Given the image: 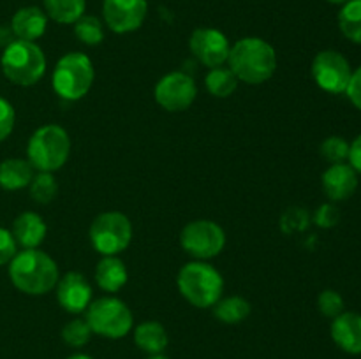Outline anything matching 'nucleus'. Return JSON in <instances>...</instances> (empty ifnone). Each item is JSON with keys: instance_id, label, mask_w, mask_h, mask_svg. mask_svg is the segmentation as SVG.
<instances>
[{"instance_id": "nucleus-1", "label": "nucleus", "mask_w": 361, "mask_h": 359, "mask_svg": "<svg viewBox=\"0 0 361 359\" xmlns=\"http://www.w3.org/2000/svg\"><path fill=\"white\" fill-rule=\"evenodd\" d=\"M228 63L238 81L261 84L270 80L277 70V53L264 39L243 37L229 49Z\"/></svg>"}, {"instance_id": "nucleus-2", "label": "nucleus", "mask_w": 361, "mask_h": 359, "mask_svg": "<svg viewBox=\"0 0 361 359\" xmlns=\"http://www.w3.org/2000/svg\"><path fill=\"white\" fill-rule=\"evenodd\" d=\"M9 278L18 291L30 296L48 294L59 282V266L39 248H23L9 263Z\"/></svg>"}, {"instance_id": "nucleus-3", "label": "nucleus", "mask_w": 361, "mask_h": 359, "mask_svg": "<svg viewBox=\"0 0 361 359\" xmlns=\"http://www.w3.org/2000/svg\"><path fill=\"white\" fill-rule=\"evenodd\" d=\"M178 291L196 308H212L224 292V278L217 267L204 260H192L182 266L176 277Z\"/></svg>"}, {"instance_id": "nucleus-4", "label": "nucleus", "mask_w": 361, "mask_h": 359, "mask_svg": "<svg viewBox=\"0 0 361 359\" xmlns=\"http://www.w3.org/2000/svg\"><path fill=\"white\" fill-rule=\"evenodd\" d=\"M71 137L63 127L48 123L35 130L27 144L28 162L39 172H55L67 162Z\"/></svg>"}, {"instance_id": "nucleus-5", "label": "nucleus", "mask_w": 361, "mask_h": 359, "mask_svg": "<svg viewBox=\"0 0 361 359\" xmlns=\"http://www.w3.org/2000/svg\"><path fill=\"white\" fill-rule=\"evenodd\" d=\"M2 70L9 81L20 87H32L46 73V56L35 42L14 39L2 53Z\"/></svg>"}, {"instance_id": "nucleus-6", "label": "nucleus", "mask_w": 361, "mask_h": 359, "mask_svg": "<svg viewBox=\"0 0 361 359\" xmlns=\"http://www.w3.org/2000/svg\"><path fill=\"white\" fill-rule=\"evenodd\" d=\"M95 80L92 60L85 53L71 51L56 62L53 70V90L63 101H80L90 92Z\"/></svg>"}, {"instance_id": "nucleus-7", "label": "nucleus", "mask_w": 361, "mask_h": 359, "mask_svg": "<svg viewBox=\"0 0 361 359\" xmlns=\"http://www.w3.org/2000/svg\"><path fill=\"white\" fill-rule=\"evenodd\" d=\"M85 312H87L85 320L90 326L92 333L101 334L104 338L118 340L133 329V312L118 298L106 296V298L95 299Z\"/></svg>"}, {"instance_id": "nucleus-8", "label": "nucleus", "mask_w": 361, "mask_h": 359, "mask_svg": "<svg viewBox=\"0 0 361 359\" xmlns=\"http://www.w3.org/2000/svg\"><path fill=\"white\" fill-rule=\"evenodd\" d=\"M88 236H90L92 246L99 253H102L104 257L118 256L130 245L133 224H130L129 217L120 211H106V213L95 217Z\"/></svg>"}, {"instance_id": "nucleus-9", "label": "nucleus", "mask_w": 361, "mask_h": 359, "mask_svg": "<svg viewBox=\"0 0 361 359\" xmlns=\"http://www.w3.org/2000/svg\"><path fill=\"white\" fill-rule=\"evenodd\" d=\"M180 245L189 256L196 259H212L217 257L226 246V232L217 222L200 220L189 222L180 234Z\"/></svg>"}, {"instance_id": "nucleus-10", "label": "nucleus", "mask_w": 361, "mask_h": 359, "mask_svg": "<svg viewBox=\"0 0 361 359\" xmlns=\"http://www.w3.org/2000/svg\"><path fill=\"white\" fill-rule=\"evenodd\" d=\"M353 70L348 58L335 49H324L312 62V77L321 90L328 94H344L351 81Z\"/></svg>"}, {"instance_id": "nucleus-11", "label": "nucleus", "mask_w": 361, "mask_h": 359, "mask_svg": "<svg viewBox=\"0 0 361 359\" xmlns=\"http://www.w3.org/2000/svg\"><path fill=\"white\" fill-rule=\"evenodd\" d=\"M155 101L162 109L169 113H180L190 108L196 101L197 88L192 77L185 73H169L162 76L155 84Z\"/></svg>"}, {"instance_id": "nucleus-12", "label": "nucleus", "mask_w": 361, "mask_h": 359, "mask_svg": "<svg viewBox=\"0 0 361 359\" xmlns=\"http://www.w3.org/2000/svg\"><path fill=\"white\" fill-rule=\"evenodd\" d=\"M189 48L190 53L203 65L214 69V67H221L224 65V62H228L231 44H229L228 37L217 28H196L190 34Z\"/></svg>"}, {"instance_id": "nucleus-13", "label": "nucleus", "mask_w": 361, "mask_h": 359, "mask_svg": "<svg viewBox=\"0 0 361 359\" xmlns=\"http://www.w3.org/2000/svg\"><path fill=\"white\" fill-rule=\"evenodd\" d=\"M147 0H104V21L115 34H129L137 30L147 18Z\"/></svg>"}, {"instance_id": "nucleus-14", "label": "nucleus", "mask_w": 361, "mask_h": 359, "mask_svg": "<svg viewBox=\"0 0 361 359\" xmlns=\"http://www.w3.org/2000/svg\"><path fill=\"white\" fill-rule=\"evenodd\" d=\"M56 299L69 313H81L92 303V287L78 271H69L56 282Z\"/></svg>"}, {"instance_id": "nucleus-15", "label": "nucleus", "mask_w": 361, "mask_h": 359, "mask_svg": "<svg viewBox=\"0 0 361 359\" xmlns=\"http://www.w3.org/2000/svg\"><path fill=\"white\" fill-rule=\"evenodd\" d=\"M323 190L331 201H344L355 194L358 189V176L356 171L345 162L331 164L323 175Z\"/></svg>"}, {"instance_id": "nucleus-16", "label": "nucleus", "mask_w": 361, "mask_h": 359, "mask_svg": "<svg viewBox=\"0 0 361 359\" xmlns=\"http://www.w3.org/2000/svg\"><path fill=\"white\" fill-rule=\"evenodd\" d=\"M331 338L348 354H361V315L342 312L331 322Z\"/></svg>"}, {"instance_id": "nucleus-17", "label": "nucleus", "mask_w": 361, "mask_h": 359, "mask_svg": "<svg viewBox=\"0 0 361 359\" xmlns=\"http://www.w3.org/2000/svg\"><path fill=\"white\" fill-rule=\"evenodd\" d=\"M48 27V16L39 7H21L11 20V30L16 39L35 42V39L42 37Z\"/></svg>"}, {"instance_id": "nucleus-18", "label": "nucleus", "mask_w": 361, "mask_h": 359, "mask_svg": "<svg viewBox=\"0 0 361 359\" xmlns=\"http://www.w3.org/2000/svg\"><path fill=\"white\" fill-rule=\"evenodd\" d=\"M11 232H13L18 245L23 246V248H39V245L44 241L48 227H46L44 220L39 213L23 211L13 222V231Z\"/></svg>"}, {"instance_id": "nucleus-19", "label": "nucleus", "mask_w": 361, "mask_h": 359, "mask_svg": "<svg viewBox=\"0 0 361 359\" xmlns=\"http://www.w3.org/2000/svg\"><path fill=\"white\" fill-rule=\"evenodd\" d=\"M95 282L106 292H118L127 284V267L116 256L102 257L95 267Z\"/></svg>"}, {"instance_id": "nucleus-20", "label": "nucleus", "mask_w": 361, "mask_h": 359, "mask_svg": "<svg viewBox=\"0 0 361 359\" xmlns=\"http://www.w3.org/2000/svg\"><path fill=\"white\" fill-rule=\"evenodd\" d=\"M134 341L141 351L148 352L150 355L162 354L166 347H168V331L157 320H145V322L137 324L134 329Z\"/></svg>"}, {"instance_id": "nucleus-21", "label": "nucleus", "mask_w": 361, "mask_h": 359, "mask_svg": "<svg viewBox=\"0 0 361 359\" xmlns=\"http://www.w3.org/2000/svg\"><path fill=\"white\" fill-rule=\"evenodd\" d=\"M34 168L23 158H7L0 164V187L4 190H20L30 185Z\"/></svg>"}, {"instance_id": "nucleus-22", "label": "nucleus", "mask_w": 361, "mask_h": 359, "mask_svg": "<svg viewBox=\"0 0 361 359\" xmlns=\"http://www.w3.org/2000/svg\"><path fill=\"white\" fill-rule=\"evenodd\" d=\"M214 315L224 324H238L250 315V303L242 296L221 298L214 306Z\"/></svg>"}, {"instance_id": "nucleus-23", "label": "nucleus", "mask_w": 361, "mask_h": 359, "mask_svg": "<svg viewBox=\"0 0 361 359\" xmlns=\"http://www.w3.org/2000/svg\"><path fill=\"white\" fill-rule=\"evenodd\" d=\"M85 0H44V9L48 18L60 25L76 23L85 14Z\"/></svg>"}, {"instance_id": "nucleus-24", "label": "nucleus", "mask_w": 361, "mask_h": 359, "mask_svg": "<svg viewBox=\"0 0 361 359\" xmlns=\"http://www.w3.org/2000/svg\"><path fill=\"white\" fill-rule=\"evenodd\" d=\"M204 87L214 97L226 99L236 90L238 77L235 76V73L229 67H214V69L208 70L207 77H204Z\"/></svg>"}, {"instance_id": "nucleus-25", "label": "nucleus", "mask_w": 361, "mask_h": 359, "mask_svg": "<svg viewBox=\"0 0 361 359\" xmlns=\"http://www.w3.org/2000/svg\"><path fill=\"white\" fill-rule=\"evenodd\" d=\"M341 32L351 42L361 44V0H349L338 13Z\"/></svg>"}, {"instance_id": "nucleus-26", "label": "nucleus", "mask_w": 361, "mask_h": 359, "mask_svg": "<svg viewBox=\"0 0 361 359\" xmlns=\"http://www.w3.org/2000/svg\"><path fill=\"white\" fill-rule=\"evenodd\" d=\"M74 35L78 41H81L87 46H97L101 44L104 39V28L99 18L95 16H81L80 20L74 23Z\"/></svg>"}, {"instance_id": "nucleus-27", "label": "nucleus", "mask_w": 361, "mask_h": 359, "mask_svg": "<svg viewBox=\"0 0 361 359\" xmlns=\"http://www.w3.org/2000/svg\"><path fill=\"white\" fill-rule=\"evenodd\" d=\"M59 194V183H56L53 172H39L30 182V196L35 203L48 204Z\"/></svg>"}, {"instance_id": "nucleus-28", "label": "nucleus", "mask_w": 361, "mask_h": 359, "mask_svg": "<svg viewBox=\"0 0 361 359\" xmlns=\"http://www.w3.org/2000/svg\"><path fill=\"white\" fill-rule=\"evenodd\" d=\"M92 336V329L85 319H73L62 327V340L71 347H83Z\"/></svg>"}, {"instance_id": "nucleus-29", "label": "nucleus", "mask_w": 361, "mask_h": 359, "mask_svg": "<svg viewBox=\"0 0 361 359\" xmlns=\"http://www.w3.org/2000/svg\"><path fill=\"white\" fill-rule=\"evenodd\" d=\"M321 155L331 164L344 162L349 157V143L341 136H330L321 143Z\"/></svg>"}, {"instance_id": "nucleus-30", "label": "nucleus", "mask_w": 361, "mask_h": 359, "mask_svg": "<svg viewBox=\"0 0 361 359\" xmlns=\"http://www.w3.org/2000/svg\"><path fill=\"white\" fill-rule=\"evenodd\" d=\"M317 308H319V312L323 313L324 317L335 319V317H338L344 312V299H342V296L338 294L337 291L326 289V291L321 292L319 298H317Z\"/></svg>"}, {"instance_id": "nucleus-31", "label": "nucleus", "mask_w": 361, "mask_h": 359, "mask_svg": "<svg viewBox=\"0 0 361 359\" xmlns=\"http://www.w3.org/2000/svg\"><path fill=\"white\" fill-rule=\"evenodd\" d=\"M14 120H16V115H14V108L11 106V102L0 97V143L13 132Z\"/></svg>"}, {"instance_id": "nucleus-32", "label": "nucleus", "mask_w": 361, "mask_h": 359, "mask_svg": "<svg viewBox=\"0 0 361 359\" xmlns=\"http://www.w3.org/2000/svg\"><path fill=\"white\" fill-rule=\"evenodd\" d=\"M16 239H14L13 232L7 231V229L0 227V266L4 264H9L13 260V257L16 256Z\"/></svg>"}, {"instance_id": "nucleus-33", "label": "nucleus", "mask_w": 361, "mask_h": 359, "mask_svg": "<svg viewBox=\"0 0 361 359\" xmlns=\"http://www.w3.org/2000/svg\"><path fill=\"white\" fill-rule=\"evenodd\" d=\"M307 222H309V215H307L305 211L300 210V208H291V210L286 211L284 217H282V227L288 225V229H286L284 232L300 231V229L305 227Z\"/></svg>"}, {"instance_id": "nucleus-34", "label": "nucleus", "mask_w": 361, "mask_h": 359, "mask_svg": "<svg viewBox=\"0 0 361 359\" xmlns=\"http://www.w3.org/2000/svg\"><path fill=\"white\" fill-rule=\"evenodd\" d=\"M338 218H341V213H338V210L334 204H323V206L317 208L316 215H314V222L324 229L337 225Z\"/></svg>"}, {"instance_id": "nucleus-35", "label": "nucleus", "mask_w": 361, "mask_h": 359, "mask_svg": "<svg viewBox=\"0 0 361 359\" xmlns=\"http://www.w3.org/2000/svg\"><path fill=\"white\" fill-rule=\"evenodd\" d=\"M345 94H348L349 101H351L353 104H355L361 111V65L355 70V73H353L351 81H349Z\"/></svg>"}, {"instance_id": "nucleus-36", "label": "nucleus", "mask_w": 361, "mask_h": 359, "mask_svg": "<svg viewBox=\"0 0 361 359\" xmlns=\"http://www.w3.org/2000/svg\"><path fill=\"white\" fill-rule=\"evenodd\" d=\"M349 165L356 172H361V134L349 144Z\"/></svg>"}, {"instance_id": "nucleus-37", "label": "nucleus", "mask_w": 361, "mask_h": 359, "mask_svg": "<svg viewBox=\"0 0 361 359\" xmlns=\"http://www.w3.org/2000/svg\"><path fill=\"white\" fill-rule=\"evenodd\" d=\"M67 359H94V358H90L88 354H73V355H69Z\"/></svg>"}, {"instance_id": "nucleus-38", "label": "nucleus", "mask_w": 361, "mask_h": 359, "mask_svg": "<svg viewBox=\"0 0 361 359\" xmlns=\"http://www.w3.org/2000/svg\"><path fill=\"white\" fill-rule=\"evenodd\" d=\"M148 359H169V358H166V355H162V354H155V355H150Z\"/></svg>"}, {"instance_id": "nucleus-39", "label": "nucleus", "mask_w": 361, "mask_h": 359, "mask_svg": "<svg viewBox=\"0 0 361 359\" xmlns=\"http://www.w3.org/2000/svg\"><path fill=\"white\" fill-rule=\"evenodd\" d=\"M328 2H331V4H345V2H349V0H328Z\"/></svg>"}]
</instances>
